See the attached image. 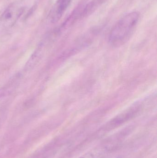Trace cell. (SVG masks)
<instances>
[{
    "label": "cell",
    "instance_id": "cell-1",
    "mask_svg": "<svg viewBox=\"0 0 157 158\" xmlns=\"http://www.w3.org/2000/svg\"><path fill=\"white\" fill-rule=\"evenodd\" d=\"M139 19V14L135 11L122 18L110 33L109 40L111 44L119 47L127 42L134 31Z\"/></svg>",
    "mask_w": 157,
    "mask_h": 158
},
{
    "label": "cell",
    "instance_id": "cell-2",
    "mask_svg": "<svg viewBox=\"0 0 157 158\" xmlns=\"http://www.w3.org/2000/svg\"><path fill=\"white\" fill-rule=\"evenodd\" d=\"M25 7L20 3H13L10 5L0 17L1 25L5 27L13 26L20 17L25 11Z\"/></svg>",
    "mask_w": 157,
    "mask_h": 158
},
{
    "label": "cell",
    "instance_id": "cell-3",
    "mask_svg": "<svg viewBox=\"0 0 157 158\" xmlns=\"http://www.w3.org/2000/svg\"><path fill=\"white\" fill-rule=\"evenodd\" d=\"M72 0H57L50 13L52 23H56L62 16L70 5Z\"/></svg>",
    "mask_w": 157,
    "mask_h": 158
},
{
    "label": "cell",
    "instance_id": "cell-4",
    "mask_svg": "<svg viewBox=\"0 0 157 158\" xmlns=\"http://www.w3.org/2000/svg\"><path fill=\"white\" fill-rule=\"evenodd\" d=\"M104 1L105 0H93L85 7L84 9L83 10L82 15L86 16L92 14Z\"/></svg>",
    "mask_w": 157,
    "mask_h": 158
},
{
    "label": "cell",
    "instance_id": "cell-5",
    "mask_svg": "<svg viewBox=\"0 0 157 158\" xmlns=\"http://www.w3.org/2000/svg\"><path fill=\"white\" fill-rule=\"evenodd\" d=\"M97 151V150L88 152V153H86L84 155L81 156L78 158H98L99 153Z\"/></svg>",
    "mask_w": 157,
    "mask_h": 158
}]
</instances>
